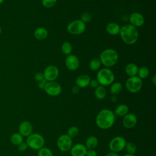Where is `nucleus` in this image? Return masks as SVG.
Listing matches in <instances>:
<instances>
[{
    "label": "nucleus",
    "mask_w": 156,
    "mask_h": 156,
    "mask_svg": "<svg viewBox=\"0 0 156 156\" xmlns=\"http://www.w3.org/2000/svg\"><path fill=\"white\" fill-rule=\"evenodd\" d=\"M115 121V115L112 110L109 109H102L96 117V124L101 129H108L111 128Z\"/></svg>",
    "instance_id": "obj_1"
},
{
    "label": "nucleus",
    "mask_w": 156,
    "mask_h": 156,
    "mask_svg": "<svg viewBox=\"0 0 156 156\" xmlns=\"http://www.w3.org/2000/svg\"><path fill=\"white\" fill-rule=\"evenodd\" d=\"M119 34L123 41L127 44H133L136 43L139 35L136 27L131 24L123 26L120 29Z\"/></svg>",
    "instance_id": "obj_2"
},
{
    "label": "nucleus",
    "mask_w": 156,
    "mask_h": 156,
    "mask_svg": "<svg viewBox=\"0 0 156 156\" xmlns=\"http://www.w3.org/2000/svg\"><path fill=\"white\" fill-rule=\"evenodd\" d=\"M100 61L106 67H111L115 65L118 60V54L113 49H107L100 54Z\"/></svg>",
    "instance_id": "obj_3"
},
{
    "label": "nucleus",
    "mask_w": 156,
    "mask_h": 156,
    "mask_svg": "<svg viewBox=\"0 0 156 156\" xmlns=\"http://www.w3.org/2000/svg\"><path fill=\"white\" fill-rule=\"evenodd\" d=\"M115 79L113 73L108 68H103L97 74V80L102 86H107L112 83Z\"/></svg>",
    "instance_id": "obj_4"
},
{
    "label": "nucleus",
    "mask_w": 156,
    "mask_h": 156,
    "mask_svg": "<svg viewBox=\"0 0 156 156\" xmlns=\"http://www.w3.org/2000/svg\"><path fill=\"white\" fill-rule=\"evenodd\" d=\"M26 143H27L28 147L34 150H39L44 146V139L41 135L34 133L27 137Z\"/></svg>",
    "instance_id": "obj_5"
},
{
    "label": "nucleus",
    "mask_w": 156,
    "mask_h": 156,
    "mask_svg": "<svg viewBox=\"0 0 156 156\" xmlns=\"http://www.w3.org/2000/svg\"><path fill=\"white\" fill-rule=\"evenodd\" d=\"M143 86L141 79L137 76L130 77L126 82V87L127 90L131 93H136L139 91Z\"/></svg>",
    "instance_id": "obj_6"
},
{
    "label": "nucleus",
    "mask_w": 156,
    "mask_h": 156,
    "mask_svg": "<svg viewBox=\"0 0 156 156\" xmlns=\"http://www.w3.org/2000/svg\"><path fill=\"white\" fill-rule=\"evenodd\" d=\"M85 30V23L81 20H77L71 22L67 26L68 32L73 35H80Z\"/></svg>",
    "instance_id": "obj_7"
},
{
    "label": "nucleus",
    "mask_w": 156,
    "mask_h": 156,
    "mask_svg": "<svg viewBox=\"0 0 156 156\" xmlns=\"http://www.w3.org/2000/svg\"><path fill=\"white\" fill-rule=\"evenodd\" d=\"M72 146V138L67 134L60 135L57 140V146L58 149L62 152H68V151H70Z\"/></svg>",
    "instance_id": "obj_8"
},
{
    "label": "nucleus",
    "mask_w": 156,
    "mask_h": 156,
    "mask_svg": "<svg viewBox=\"0 0 156 156\" xmlns=\"http://www.w3.org/2000/svg\"><path fill=\"white\" fill-rule=\"evenodd\" d=\"M126 142L125 138L122 136H115L110 141L109 149L112 152H119L124 149Z\"/></svg>",
    "instance_id": "obj_9"
},
{
    "label": "nucleus",
    "mask_w": 156,
    "mask_h": 156,
    "mask_svg": "<svg viewBox=\"0 0 156 156\" xmlns=\"http://www.w3.org/2000/svg\"><path fill=\"white\" fill-rule=\"evenodd\" d=\"M44 90L48 95L51 96H57L62 92L61 86L54 81L48 82Z\"/></svg>",
    "instance_id": "obj_10"
},
{
    "label": "nucleus",
    "mask_w": 156,
    "mask_h": 156,
    "mask_svg": "<svg viewBox=\"0 0 156 156\" xmlns=\"http://www.w3.org/2000/svg\"><path fill=\"white\" fill-rule=\"evenodd\" d=\"M59 71L57 66L49 65L47 66L43 73L44 79L48 82L54 81L58 76Z\"/></svg>",
    "instance_id": "obj_11"
},
{
    "label": "nucleus",
    "mask_w": 156,
    "mask_h": 156,
    "mask_svg": "<svg viewBox=\"0 0 156 156\" xmlns=\"http://www.w3.org/2000/svg\"><path fill=\"white\" fill-rule=\"evenodd\" d=\"M18 132L23 136L27 137L33 132V126L32 123L27 121L21 122L18 126Z\"/></svg>",
    "instance_id": "obj_12"
},
{
    "label": "nucleus",
    "mask_w": 156,
    "mask_h": 156,
    "mask_svg": "<svg viewBox=\"0 0 156 156\" xmlns=\"http://www.w3.org/2000/svg\"><path fill=\"white\" fill-rule=\"evenodd\" d=\"M137 123V118L135 115L128 113L122 119V124L127 129H132L134 127Z\"/></svg>",
    "instance_id": "obj_13"
},
{
    "label": "nucleus",
    "mask_w": 156,
    "mask_h": 156,
    "mask_svg": "<svg viewBox=\"0 0 156 156\" xmlns=\"http://www.w3.org/2000/svg\"><path fill=\"white\" fill-rule=\"evenodd\" d=\"M65 65L68 69L74 71L79 66V60L74 55H68L65 59Z\"/></svg>",
    "instance_id": "obj_14"
},
{
    "label": "nucleus",
    "mask_w": 156,
    "mask_h": 156,
    "mask_svg": "<svg viewBox=\"0 0 156 156\" xmlns=\"http://www.w3.org/2000/svg\"><path fill=\"white\" fill-rule=\"evenodd\" d=\"M87 148L86 146L81 143H77L72 146L70 149V154L71 156H85Z\"/></svg>",
    "instance_id": "obj_15"
},
{
    "label": "nucleus",
    "mask_w": 156,
    "mask_h": 156,
    "mask_svg": "<svg viewBox=\"0 0 156 156\" xmlns=\"http://www.w3.org/2000/svg\"><path fill=\"white\" fill-rule=\"evenodd\" d=\"M129 21L131 23V25L136 27H140L143 25L144 23V18L143 16L138 12L132 13L130 17Z\"/></svg>",
    "instance_id": "obj_16"
},
{
    "label": "nucleus",
    "mask_w": 156,
    "mask_h": 156,
    "mask_svg": "<svg viewBox=\"0 0 156 156\" xmlns=\"http://www.w3.org/2000/svg\"><path fill=\"white\" fill-rule=\"evenodd\" d=\"M90 78L88 75L83 74L79 76L76 80V86L79 88H85L89 85Z\"/></svg>",
    "instance_id": "obj_17"
},
{
    "label": "nucleus",
    "mask_w": 156,
    "mask_h": 156,
    "mask_svg": "<svg viewBox=\"0 0 156 156\" xmlns=\"http://www.w3.org/2000/svg\"><path fill=\"white\" fill-rule=\"evenodd\" d=\"M113 113L115 116L124 117L129 113V107L126 104H120L115 108Z\"/></svg>",
    "instance_id": "obj_18"
},
{
    "label": "nucleus",
    "mask_w": 156,
    "mask_h": 156,
    "mask_svg": "<svg viewBox=\"0 0 156 156\" xmlns=\"http://www.w3.org/2000/svg\"><path fill=\"white\" fill-rule=\"evenodd\" d=\"M119 26L115 23H110L106 26V31L110 35H115L119 34Z\"/></svg>",
    "instance_id": "obj_19"
},
{
    "label": "nucleus",
    "mask_w": 156,
    "mask_h": 156,
    "mask_svg": "<svg viewBox=\"0 0 156 156\" xmlns=\"http://www.w3.org/2000/svg\"><path fill=\"white\" fill-rule=\"evenodd\" d=\"M48 35V30L44 27H38L34 32V37L39 40L45 39Z\"/></svg>",
    "instance_id": "obj_20"
},
{
    "label": "nucleus",
    "mask_w": 156,
    "mask_h": 156,
    "mask_svg": "<svg viewBox=\"0 0 156 156\" xmlns=\"http://www.w3.org/2000/svg\"><path fill=\"white\" fill-rule=\"evenodd\" d=\"M98 145V140L95 136H90L86 140L85 146L87 149H94Z\"/></svg>",
    "instance_id": "obj_21"
},
{
    "label": "nucleus",
    "mask_w": 156,
    "mask_h": 156,
    "mask_svg": "<svg viewBox=\"0 0 156 156\" xmlns=\"http://www.w3.org/2000/svg\"><path fill=\"white\" fill-rule=\"evenodd\" d=\"M138 68L135 63H129L125 68V71L128 76L130 77L135 76L138 73Z\"/></svg>",
    "instance_id": "obj_22"
},
{
    "label": "nucleus",
    "mask_w": 156,
    "mask_h": 156,
    "mask_svg": "<svg viewBox=\"0 0 156 156\" xmlns=\"http://www.w3.org/2000/svg\"><path fill=\"white\" fill-rule=\"evenodd\" d=\"M107 94L106 89L104 87V86L99 85L96 88L94 91L95 97L98 99H103Z\"/></svg>",
    "instance_id": "obj_23"
},
{
    "label": "nucleus",
    "mask_w": 156,
    "mask_h": 156,
    "mask_svg": "<svg viewBox=\"0 0 156 156\" xmlns=\"http://www.w3.org/2000/svg\"><path fill=\"white\" fill-rule=\"evenodd\" d=\"M10 142L15 146H18L23 141V136L19 133H14L10 136Z\"/></svg>",
    "instance_id": "obj_24"
},
{
    "label": "nucleus",
    "mask_w": 156,
    "mask_h": 156,
    "mask_svg": "<svg viewBox=\"0 0 156 156\" xmlns=\"http://www.w3.org/2000/svg\"><path fill=\"white\" fill-rule=\"evenodd\" d=\"M122 86L119 82H115L113 83L110 87V93L113 95L118 94L121 93Z\"/></svg>",
    "instance_id": "obj_25"
},
{
    "label": "nucleus",
    "mask_w": 156,
    "mask_h": 156,
    "mask_svg": "<svg viewBox=\"0 0 156 156\" xmlns=\"http://www.w3.org/2000/svg\"><path fill=\"white\" fill-rule=\"evenodd\" d=\"M101 65V62L99 58H93L92 59L90 63H89V67L90 69L92 71H96L98 70Z\"/></svg>",
    "instance_id": "obj_26"
},
{
    "label": "nucleus",
    "mask_w": 156,
    "mask_h": 156,
    "mask_svg": "<svg viewBox=\"0 0 156 156\" xmlns=\"http://www.w3.org/2000/svg\"><path fill=\"white\" fill-rule=\"evenodd\" d=\"M124 148L126 149V151L127 152V154H135L136 151V145L130 141L126 142Z\"/></svg>",
    "instance_id": "obj_27"
},
{
    "label": "nucleus",
    "mask_w": 156,
    "mask_h": 156,
    "mask_svg": "<svg viewBox=\"0 0 156 156\" xmlns=\"http://www.w3.org/2000/svg\"><path fill=\"white\" fill-rule=\"evenodd\" d=\"M62 52L65 54V55H69L73 50V47L72 45L70 43L66 41L63 43L62 46Z\"/></svg>",
    "instance_id": "obj_28"
},
{
    "label": "nucleus",
    "mask_w": 156,
    "mask_h": 156,
    "mask_svg": "<svg viewBox=\"0 0 156 156\" xmlns=\"http://www.w3.org/2000/svg\"><path fill=\"white\" fill-rule=\"evenodd\" d=\"M149 71L147 67L142 66L138 68L137 74L138 75V77H140L141 79L146 78L149 76Z\"/></svg>",
    "instance_id": "obj_29"
},
{
    "label": "nucleus",
    "mask_w": 156,
    "mask_h": 156,
    "mask_svg": "<svg viewBox=\"0 0 156 156\" xmlns=\"http://www.w3.org/2000/svg\"><path fill=\"white\" fill-rule=\"evenodd\" d=\"M79 130L76 126H71L67 130V135L71 138L76 137L78 135Z\"/></svg>",
    "instance_id": "obj_30"
},
{
    "label": "nucleus",
    "mask_w": 156,
    "mask_h": 156,
    "mask_svg": "<svg viewBox=\"0 0 156 156\" xmlns=\"http://www.w3.org/2000/svg\"><path fill=\"white\" fill-rule=\"evenodd\" d=\"M38 156H53V154L49 148L43 147L38 150Z\"/></svg>",
    "instance_id": "obj_31"
},
{
    "label": "nucleus",
    "mask_w": 156,
    "mask_h": 156,
    "mask_svg": "<svg viewBox=\"0 0 156 156\" xmlns=\"http://www.w3.org/2000/svg\"><path fill=\"white\" fill-rule=\"evenodd\" d=\"M57 0H42V5L46 8H51L55 5Z\"/></svg>",
    "instance_id": "obj_32"
},
{
    "label": "nucleus",
    "mask_w": 156,
    "mask_h": 156,
    "mask_svg": "<svg viewBox=\"0 0 156 156\" xmlns=\"http://www.w3.org/2000/svg\"><path fill=\"white\" fill-rule=\"evenodd\" d=\"M91 20V16L88 13H84L81 16V20L83 23H88Z\"/></svg>",
    "instance_id": "obj_33"
},
{
    "label": "nucleus",
    "mask_w": 156,
    "mask_h": 156,
    "mask_svg": "<svg viewBox=\"0 0 156 156\" xmlns=\"http://www.w3.org/2000/svg\"><path fill=\"white\" fill-rule=\"evenodd\" d=\"M17 146H18V151H21V152H24V151H26L27 149L28 148V146H27V143L26 142H24V141H23L21 143H20Z\"/></svg>",
    "instance_id": "obj_34"
},
{
    "label": "nucleus",
    "mask_w": 156,
    "mask_h": 156,
    "mask_svg": "<svg viewBox=\"0 0 156 156\" xmlns=\"http://www.w3.org/2000/svg\"><path fill=\"white\" fill-rule=\"evenodd\" d=\"M85 156H98V154L94 149H87Z\"/></svg>",
    "instance_id": "obj_35"
},
{
    "label": "nucleus",
    "mask_w": 156,
    "mask_h": 156,
    "mask_svg": "<svg viewBox=\"0 0 156 156\" xmlns=\"http://www.w3.org/2000/svg\"><path fill=\"white\" fill-rule=\"evenodd\" d=\"M34 78L37 81V82H40L42 80L44 79V76H43V74H42L41 73H37L35 74L34 76Z\"/></svg>",
    "instance_id": "obj_36"
},
{
    "label": "nucleus",
    "mask_w": 156,
    "mask_h": 156,
    "mask_svg": "<svg viewBox=\"0 0 156 156\" xmlns=\"http://www.w3.org/2000/svg\"><path fill=\"white\" fill-rule=\"evenodd\" d=\"M99 82L97 80V79H93V80H90V83H89V85L92 88H96L99 86Z\"/></svg>",
    "instance_id": "obj_37"
},
{
    "label": "nucleus",
    "mask_w": 156,
    "mask_h": 156,
    "mask_svg": "<svg viewBox=\"0 0 156 156\" xmlns=\"http://www.w3.org/2000/svg\"><path fill=\"white\" fill-rule=\"evenodd\" d=\"M47 82H48V81L44 79L43 80H42L38 82V87H39L40 88H41V89H44V87H45V86H46V83H47Z\"/></svg>",
    "instance_id": "obj_38"
},
{
    "label": "nucleus",
    "mask_w": 156,
    "mask_h": 156,
    "mask_svg": "<svg viewBox=\"0 0 156 156\" xmlns=\"http://www.w3.org/2000/svg\"><path fill=\"white\" fill-rule=\"evenodd\" d=\"M79 87H78L77 86H74V87H73V88H72V92H73V93H74V94H77V93H78L79 92Z\"/></svg>",
    "instance_id": "obj_39"
},
{
    "label": "nucleus",
    "mask_w": 156,
    "mask_h": 156,
    "mask_svg": "<svg viewBox=\"0 0 156 156\" xmlns=\"http://www.w3.org/2000/svg\"><path fill=\"white\" fill-rule=\"evenodd\" d=\"M105 156H119V155H118L116 152H112V151H111V152H110L107 153V154H106V155H105Z\"/></svg>",
    "instance_id": "obj_40"
},
{
    "label": "nucleus",
    "mask_w": 156,
    "mask_h": 156,
    "mask_svg": "<svg viewBox=\"0 0 156 156\" xmlns=\"http://www.w3.org/2000/svg\"><path fill=\"white\" fill-rule=\"evenodd\" d=\"M152 83H153V84H154V85H156V76H155V75H154V76L152 77Z\"/></svg>",
    "instance_id": "obj_41"
},
{
    "label": "nucleus",
    "mask_w": 156,
    "mask_h": 156,
    "mask_svg": "<svg viewBox=\"0 0 156 156\" xmlns=\"http://www.w3.org/2000/svg\"><path fill=\"white\" fill-rule=\"evenodd\" d=\"M123 156H136L135 154H127L124 155Z\"/></svg>",
    "instance_id": "obj_42"
},
{
    "label": "nucleus",
    "mask_w": 156,
    "mask_h": 156,
    "mask_svg": "<svg viewBox=\"0 0 156 156\" xmlns=\"http://www.w3.org/2000/svg\"><path fill=\"white\" fill-rule=\"evenodd\" d=\"M4 0H0V4H1L4 2Z\"/></svg>",
    "instance_id": "obj_43"
},
{
    "label": "nucleus",
    "mask_w": 156,
    "mask_h": 156,
    "mask_svg": "<svg viewBox=\"0 0 156 156\" xmlns=\"http://www.w3.org/2000/svg\"><path fill=\"white\" fill-rule=\"evenodd\" d=\"M1 32H2V29H1V27L0 26V35L1 34Z\"/></svg>",
    "instance_id": "obj_44"
}]
</instances>
